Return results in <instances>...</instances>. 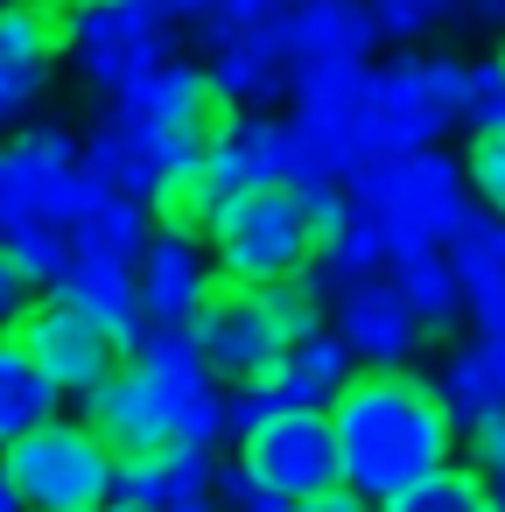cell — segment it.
<instances>
[{"mask_svg": "<svg viewBox=\"0 0 505 512\" xmlns=\"http://www.w3.org/2000/svg\"><path fill=\"white\" fill-rule=\"evenodd\" d=\"M330 428H337L344 484L372 505L407 491L414 477L442 470L456 456V435H463L442 407V386L407 372V365H365L330 400Z\"/></svg>", "mask_w": 505, "mask_h": 512, "instance_id": "obj_1", "label": "cell"}, {"mask_svg": "<svg viewBox=\"0 0 505 512\" xmlns=\"http://www.w3.org/2000/svg\"><path fill=\"white\" fill-rule=\"evenodd\" d=\"M0 477L22 498V512H106L120 456L92 435V421H43L15 442H0Z\"/></svg>", "mask_w": 505, "mask_h": 512, "instance_id": "obj_2", "label": "cell"}, {"mask_svg": "<svg viewBox=\"0 0 505 512\" xmlns=\"http://www.w3.org/2000/svg\"><path fill=\"white\" fill-rule=\"evenodd\" d=\"M204 246H211L218 274L253 281V288L295 281L316 260V239H309V218H302L295 183H253V190L225 197L211 211V225H204Z\"/></svg>", "mask_w": 505, "mask_h": 512, "instance_id": "obj_3", "label": "cell"}, {"mask_svg": "<svg viewBox=\"0 0 505 512\" xmlns=\"http://www.w3.org/2000/svg\"><path fill=\"white\" fill-rule=\"evenodd\" d=\"M379 183V232H386V267L428 246H449V232L470 211V176L442 148H386L372 162Z\"/></svg>", "mask_w": 505, "mask_h": 512, "instance_id": "obj_4", "label": "cell"}, {"mask_svg": "<svg viewBox=\"0 0 505 512\" xmlns=\"http://www.w3.org/2000/svg\"><path fill=\"white\" fill-rule=\"evenodd\" d=\"M64 57H71L78 85L127 99L141 78H155L169 64V22L148 0H71Z\"/></svg>", "mask_w": 505, "mask_h": 512, "instance_id": "obj_5", "label": "cell"}, {"mask_svg": "<svg viewBox=\"0 0 505 512\" xmlns=\"http://www.w3.org/2000/svg\"><path fill=\"white\" fill-rule=\"evenodd\" d=\"M190 337H197V358H204L225 386L267 379V372L281 365V351H288V337H281V323H274V309H267V288L232 281V274H218V281L204 288V302L190 309Z\"/></svg>", "mask_w": 505, "mask_h": 512, "instance_id": "obj_6", "label": "cell"}, {"mask_svg": "<svg viewBox=\"0 0 505 512\" xmlns=\"http://www.w3.org/2000/svg\"><path fill=\"white\" fill-rule=\"evenodd\" d=\"M379 134L393 148H435L449 127H463V57L449 50H407L379 71Z\"/></svg>", "mask_w": 505, "mask_h": 512, "instance_id": "obj_7", "label": "cell"}, {"mask_svg": "<svg viewBox=\"0 0 505 512\" xmlns=\"http://www.w3.org/2000/svg\"><path fill=\"white\" fill-rule=\"evenodd\" d=\"M15 337H22V344H29V358L57 379V393H64V400H92V393L127 365V344H120L106 323H92L85 309H71L64 295L36 302V309L15 323Z\"/></svg>", "mask_w": 505, "mask_h": 512, "instance_id": "obj_8", "label": "cell"}, {"mask_svg": "<svg viewBox=\"0 0 505 512\" xmlns=\"http://www.w3.org/2000/svg\"><path fill=\"white\" fill-rule=\"evenodd\" d=\"M246 470L288 498H316V491H337L344 484V456H337V428H330V407H281L274 421H260L246 442H239Z\"/></svg>", "mask_w": 505, "mask_h": 512, "instance_id": "obj_9", "label": "cell"}, {"mask_svg": "<svg viewBox=\"0 0 505 512\" xmlns=\"http://www.w3.org/2000/svg\"><path fill=\"white\" fill-rule=\"evenodd\" d=\"M78 176H85V141L71 127H57V120H36V127L0 141V197H8V218L36 211V218L64 225V204H71Z\"/></svg>", "mask_w": 505, "mask_h": 512, "instance_id": "obj_10", "label": "cell"}, {"mask_svg": "<svg viewBox=\"0 0 505 512\" xmlns=\"http://www.w3.org/2000/svg\"><path fill=\"white\" fill-rule=\"evenodd\" d=\"M330 330L351 344L358 365H407L421 351V316L393 288V274H351L330 288Z\"/></svg>", "mask_w": 505, "mask_h": 512, "instance_id": "obj_11", "label": "cell"}, {"mask_svg": "<svg viewBox=\"0 0 505 512\" xmlns=\"http://www.w3.org/2000/svg\"><path fill=\"white\" fill-rule=\"evenodd\" d=\"M197 43H204V57H211L204 71H211V85L232 113H267V106L288 99L295 57L281 43V22L274 29H211V22H197Z\"/></svg>", "mask_w": 505, "mask_h": 512, "instance_id": "obj_12", "label": "cell"}, {"mask_svg": "<svg viewBox=\"0 0 505 512\" xmlns=\"http://www.w3.org/2000/svg\"><path fill=\"white\" fill-rule=\"evenodd\" d=\"M120 113H134V120H148V127H162V134H190V141H204L211 148V134L232 120V106L218 99V85H211V71L204 64H162L155 78H141L127 99H113Z\"/></svg>", "mask_w": 505, "mask_h": 512, "instance_id": "obj_13", "label": "cell"}, {"mask_svg": "<svg viewBox=\"0 0 505 512\" xmlns=\"http://www.w3.org/2000/svg\"><path fill=\"white\" fill-rule=\"evenodd\" d=\"M134 281H141L148 323H190V309H197L204 288L218 281V260H211L204 232H162V225H155L148 253L134 260Z\"/></svg>", "mask_w": 505, "mask_h": 512, "instance_id": "obj_14", "label": "cell"}, {"mask_svg": "<svg viewBox=\"0 0 505 512\" xmlns=\"http://www.w3.org/2000/svg\"><path fill=\"white\" fill-rule=\"evenodd\" d=\"M85 421L92 435L127 463V456H148V449H169V421H162V400H155V379L127 358L92 400H85Z\"/></svg>", "mask_w": 505, "mask_h": 512, "instance_id": "obj_15", "label": "cell"}, {"mask_svg": "<svg viewBox=\"0 0 505 512\" xmlns=\"http://www.w3.org/2000/svg\"><path fill=\"white\" fill-rule=\"evenodd\" d=\"M281 43L295 64H365L379 50L365 0H295L281 15Z\"/></svg>", "mask_w": 505, "mask_h": 512, "instance_id": "obj_16", "label": "cell"}, {"mask_svg": "<svg viewBox=\"0 0 505 512\" xmlns=\"http://www.w3.org/2000/svg\"><path fill=\"white\" fill-rule=\"evenodd\" d=\"M211 470H218V456H211V449L169 442V449L127 456V463H120V477H113V498L148 505V512H176V505H190V498H211Z\"/></svg>", "mask_w": 505, "mask_h": 512, "instance_id": "obj_17", "label": "cell"}, {"mask_svg": "<svg viewBox=\"0 0 505 512\" xmlns=\"http://www.w3.org/2000/svg\"><path fill=\"white\" fill-rule=\"evenodd\" d=\"M50 295H64V302H71V309H85L92 323H106L127 351H134V337L148 330L141 281H134V267H127V260H71V274H64Z\"/></svg>", "mask_w": 505, "mask_h": 512, "instance_id": "obj_18", "label": "cell"}, {"mask_svg": "<svg viewBox=\"0 0 505 512\" xmlns=\"http://www.w3.org/2000/svg\"><path fill=\"white\" fill-rule=\"evenodd\" d=\"M435 386L456 428H477L484 414H498L505 407V330H477L470 344H456Z\"/></svg>", "mask_w": 505, "mask_h": 512, "instance_id": "obj_19", "label": "cell"}, {"mask_svg": "<svg viewBox=\"0 0 505 512\" xmlns=\"http://www.w3.org/2000/svg\"><path fill=\"white\" fill-rule=\"evenodd\" d=\"M197 169H204V183L218 190V204L239 197V190H253V183H281V176H274V120H267V113H232V120L211 134V148L197 155Z\"/></svg>", "mask_w": 505, "mask_h": 512, "instance_id": "obj_20", "label": "cell"}, {"mask_svg": "<svg viewBox=\"0 0 505 512\" xmlns=\"http://www.w3.org/2000/svg\"><path fill=\"white\" fill-rule=\"evenodd\" d=\"M351 379H358V358H351V344L330 323H316L309 337H295L281 351V365H274V386L288 393V407H330Z\"/></svg>", "mask_w": 505, "mask_h": 512, "instance_id": "obj_21", "label": "cell"}, {"mask_svg": "<svg viewBox=\"0 0 505 512\" xmlns=\"http://www.w3.org/2000/svg\"><path fill=\"white\" fill-rule=\"evenodd\" d=\"M85 162L106 176V190H120V197H155L162 190V162H155V148H148V127L141 120H127L120 106L92 127V141H85Z\"/></svg>", "mask_w": 505, "mask_h": 512, "instance_id": "obj_22", "label": "cell"}, {"mask_svg": "<svg viewBox=\"0 0 505 512\" xmlns=\"http://www.w3.org/2000/svg\"><path fill=\"white\" fill-rule=\"evenodd\" d=\"M57 414H64L57 379L29 358V344L8 330V337H0V442H15V435H29V428H43V421H57Z\"/></svg>", "mask_w": 505, "mask_h": 512, "instance_id": "obj_23", "label": "cell"}, {"mask_svg": "<svg viewBox=\"0 0 505 512\" xmlns=\"http://www.w3.org/2000/svg\"><path fill=\"white\" fill-rule=\"evenodd\" d=\"M295 120H351V113H372L379 99V71L372 64H295Z\"/></svg>", "mask_w": 505, "mask_h": 512, "instance_id": "obj_24", "label": "cell"}, {"mask_svg": "<svg viewBox=\"0 0 505 512\" xmlns=\"http://www.w3.org/2000/svg\"><path fill=\"white\" fill-rule=\"evenodd\" d=\"M148 239H155V211L141 197H120V190H106V204L71 225V253L78 260H127L134 267L148 253Z\"/></svg>", "mask_w": 505, "mask_h": 512, "instance_id": "obj_25", "label": "cell"}, {"mask_svg": "<svg viewBox=\"0 0 505 512\" xmlns=\"http://www.w3.org/2000/svg\"><path fill=\"white\" fill-rule=\"evenodd\" d=\"M64 29H71L64 0H0V57L8 64H50L57 71Z\"/></svg>", "mask_w": 505, "mask_h": 512, "instance_id": "obj_26", "label": "cell"}, {"mask_svg": "<svg viewBox=\"0 0 505 512\" xmlns=\"http://www.w3.org/2000/svg\"><path fill=\"white\" fill-rule=\"evenodd\" d=\"M379 512H505V505H498V491H491V477H484V470L442 463V470L414 477L407 491L379 498Z\"/></svg>", "mask_w": 505, "mask_h": 512, "instance_id": "obj_27", "label": "cell"}, {"mask_svg": "<svg viewBox=\"0 0 505 512\" xmlns=\"http://www.w3.org/2000/svg\"><path fill=\"white\" fill-rule=\"evenodd\" d=\"M386 274H393V288L414 302V316H421L428 330L456 323V309H463V288H456V267H449V253H442V246H428V253H407V260H393Z\"/></svg>", "mask_w": 505, "mask_h": 512, "instance_id": "obj_28", "label": "cell"}, {"mask_svg": "<svg viewBox=\"0 0 505 512\" xmlns=\"http://www.w3.org/2000/svg\"><path fill=\"white\" fill-rule=\"evenodd\" d=\"M0 246H8L43 288H57L64 274H71V225H57V218H36V211H15L8 225H0Z\"/></svg>", "mask_w": 505, "mask_h": 512, "instance_id": "obj_29", "label": "cell"}, {"mask_svg": "<svg viewBox=\"0 0 505 512\" xmlns=\"http://www.w3.org/2000/svg\"><path fill=\"white\" fill-rule=\"evenodd\" d=\"M316 267L330 274V288L351 281V274H386V232H379L372 218H344L337 239L316 253Z\"/></svg>", "mask_w": 505, "mask_h": 512, "instance_id": "obj_30", "label": "cell"}, {"mask_svg": "<svg viewBox=\"0 0 505 512\" xmlns=\"http://www.w3.org/2000/svg\"><path fill=\"white\" fill-rule=\"evenodd\" d=\"M463 127H470V134L505 127V57L463 64Z\"/></svg>", "mask_w": 505, "mask_h": 512, "instance_id": "obj_31", "label": "cell"}, {"mask_svg": "<svg viewBox=\"0 0 505 512\" xmlns=\"http://www.w3.org/2000/svg\"><path fill=\"white\" fill-rule=\"evenodd\" d=\"M50 64H8L0 57V134H22L29 127V113L50 99Z\"/></svg>", "mask_w": 505, "mask_h": 512, "instance_id": "obj_32", "label": "cell"}, {"mask_svg": "<svg viewBox=\"0 0 505 512\" xmlns=\"http://www.w3.org/2000/svg\"><path fill=\"white\" fill-rule=\"evenodd\" d=\"M211 498H218L225 512H295V498L274 491V484H260V477L246 470V456H232V463L211 470Z\"/></svg>", "mask_w": 505, "mask_h": 512, "instance_id": "obj_33", "label": "cell"}, {"mask_svg": "<svg viewBox=\"0 0 505 512\" xmlns=\"http://www.w3.org/2000/svg\"><path fill=\"white\" fill-rule=\"evenodd\" d=\"M449 15H456V0H372L379 43H421V36L442 29Z\"/></svg>", "mask_w": 505, "mask_h": 512, "instance_id": "obj_34", "label": "cell"}, {"mask_svg": "<svg viewBox=\"0 0 505 512\" xmlns=\"http://www.w3.org/2000/svg\"><path fill=\"white\" fill-rule=\"evenodd\" d=\"M281 407H288V393L274 386V372H267V379H239V386H225V435L246 442V435H253L260 421H274Z\"/></svg>", "mask_w": 505, "mask_h": 512, "instance_id": "obj_35", "label": "cell"}, {"mask_svg": "<svg viewBox=\"0 0 505 512\" xmlns=\"http://www.w3.org/2000/svg\"><path fill=\"white\" fill-rule=\"evenodd\" d=\"M463 176H470L477 204L505 218V127H491V134H470V162H463Z\"/></svg>", "mask_w": 505, "mask_h": 512, "instance_id": "obj_36", "label": "cell"}, {"mask_svg": "<svg viewBox=\"0 0 505 512\" xmlns=\"http://www.w3.org/2000/svg\"><path fill=\"white\" fill-rule=\"evenodd\" d=\"M36 288H43V281H36V274H29L8 246H0V337H8V330L36 309Z\"/></svg>", "mask_w": 505, "mask_h": 512, "instance_id": "obj_37", "label": "cell"}, {"mask_svg": "<svg viewBox=\"0 0 505 512\" xmlns=\"http://www.w3.org/2000/svg\"><path fill=\"white\" fill-rule=\"evenodd\" d=\"M302 197V218H309V239H316V253L337 239V225H344V183H302L295 190Z\"/></svg>", "mask_w": 505, "mask_h": 512, "instance_id": "obj_38", "label": "cell"}, {"mask_svg": "<svg viewBox=\"0 0 505 512\" xmlns=\"http://www.w3.org/2000/svg\"><path fill=\"white\" fill-rule=\"evenodd\" d=\"M470 456H477V470L491 477V491H498V505H505V407L470 428Z\"/></svg>", "mask_w": 505, "mask_h": 512, "instance_id": "obj_39", "label": "cell"}, {"mask_svg": "<svg viewBox=\"0 0 505 512\" xmlns=\"http://www.w3.org/2000/svg\"><path fill=\"white\" fill-rule=\"evenodd\" d=\"M295 8V0H211V29H274L281 15Z\"/></svg>", "mask_w": 505, "mask_h": 512, "instance_id": "obj_40", "label": "cell"}, {"mask_svg": "<svg viewBox=\"0 0 505 512\" xmlns=\"http://www.w3.org/2000/svg\"><path fill=\"white\" fill-rule=\"evenodd\" d=\"M295 512H379L372 498H358L351 484H337V491H316V498H295Z\"/></svg>", "mask_w": 505, "mask_h": 512, "instance_id": "obj_41", "label": "cell"}, {"mask_svg": "<svg viewBox=\"0 0 505 512\" xmlns=\"http://www.w3.org/2000/svg\"><path fill=\"white\" fill-rule=\"evenodd\" d=\"M148 8H155L169 29H197V22L211 15V0H148Z\"/></svg>", "mask_w": 505, "mask_h": 512, "instance_id": "obj_42", "label": "cell"}, {"mask_svg": "<svg viewBox=\"0 0 505 512\" xmlns=\"http://www.w3.org/2000/svg\"><path fill=\"white\" fill-rule=\"evenodd\" d=\"M176 512H225L218 498H190V505H176Z\"/></svg>", "mask_w": 505, "mask_h": 512, "instance_id": "obj_43", "label": "cell"}, {"mask_svg": "<svg viewBox=\"0 0 505 512\" xmlns=\"http://www.w3.org/2000/svg\"><path fill=\"white\" fill-rule=\"evenodd\" d=\"M106 512H148V505H127V498H113V505H106Z\"/></svg>", "mask_w": 505, "mask_h": 512, "instance_id": "obj_44", "label": "cell"}]
</instances>
